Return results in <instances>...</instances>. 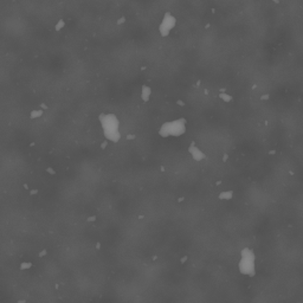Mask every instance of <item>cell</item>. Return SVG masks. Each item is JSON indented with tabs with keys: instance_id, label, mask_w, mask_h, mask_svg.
Returning a JSON list of instances; mask_svg holds the SVG:
<instances>
[{
	"instance_id": "obj_1",
	"label": "cell",
	"mask_w": 303,
	"mask_h": 303,
	"mask_svg": "<svg viewBox=\"0 0 303 303\" xmlns=\"http://www.w3.org/2000/svg\"><path fill=\"white\" fill-rule=\"evenodd\" d=\"M100 121L103 129L104 136L110 141H118L120 133H118V120L114 114H102L100 116Z\"/></svg>"
},
{
	"instance_id": "obj_2",
	"label": "cell",
	"mask_w": 303,
	"mask_h": 303,
	"mask_svg": "<svg viewBox=\"0 0 303 303\" xmlns=\"http://www.w3.org/2000/svg\"><path fill=\"white\" fill-rule=\"evenodd\" d=\"M185 120L180 118V120H175V121H171V122H166L164 123V126L160 129V135L164 137L167 136H180L185 133L186 127H185Z\"/></svg>"
},
{
	"instance_id": "obj_5",
	"label": "cell",
	"mask_w": 303,
	"mask_h": 303,
	"mask_svg": "<svg viewBox=\"0 0 303 303\" xmlns=\"http://www.w3.org/2000/svg\"><path fill=\"white\" fill-rule=\"evenodd\" d=\"M150 94H152V89H150L148 85H143V87H142V93H141L142 100H143V101H148Z\"/></svg>"
},
{
	"instance_id": "obj_6",
	"label": "cell",
	"mask_w": 303,
	"mask_h": 303,
	"mask_svg": "<svg viewBox=\"0 0 303 303\" xmlns=\"http://www.w3.org/2000/svg\"><path fill=\"white\" fill-rule=\"evenodd\" d=\"M64 26V21L63 20H61L59 21V24L58 25H56V30H61V27H63Z\"/></svg>"
},
{
	"instance_id": "obj_4",
	"label": "cell",
	"mask_w": 303,
	"mask_h": 303,
	"mask_svg": "<svg viewBox=\"0 0 303 303\" xmlns=\"http://www.w3.org/2000/svg\"><path fill=\"white\" fill-rule=\"evenodd\" d=\"M175 24H177L175 17H174L171 12H166L165 15H164V18H162V20H161V24H160V26H159V32H160V34H161L162 37H167V36L169 34V32L174 28Z\"/></svg>"
},
{
	"instance_id": "obj_3",
	"label": "cell",
	"mask_w": 303,
	"mask_h": 303,
	"mask_svg": "<svg viewBox=\"0 0 303 303\" xmlns=\"http://www.w3.org/2000/svg\"><path fill=\"white\" fill-rule=\"evenodd\" d=\"M239 270L244 275H255V255L252 250L244 249L242 251V259L239 262Z\"/></svg>"
}]
</instances>
